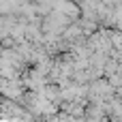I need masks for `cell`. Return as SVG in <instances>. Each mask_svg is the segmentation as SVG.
I'll list each match as a JSON object with an SVG mask.
<instances>
[{"mask_svg":"<svg viewBox=\"0 0 122 122\" xmlns=\"http://www.w3.org/2000/svg\"><path fill=\"white\" fill-rule=\"evenodd\" d=\"M58 11H62L64 15H71V17L79 15V6H75L73 2H64V0H58Z\"/></svg>","mask_w":122,"mask_h":122,"instance_id":"6da1fadb","label":"cell"}]
</instances>
